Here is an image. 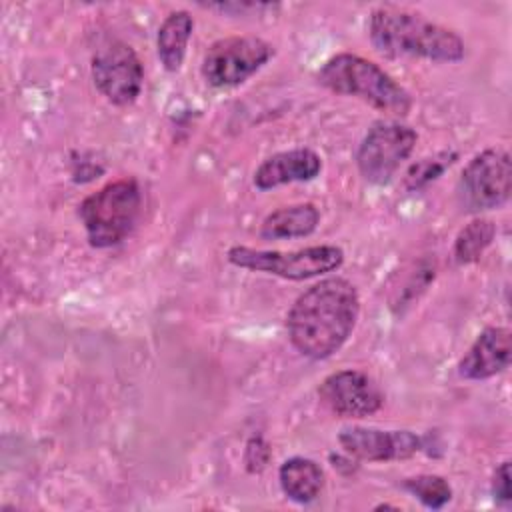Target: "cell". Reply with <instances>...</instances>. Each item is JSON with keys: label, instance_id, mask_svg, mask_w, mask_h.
<instances>
[{"label": "cell", "instance_id": "cell-19", "mask_svg": "<svg viewBox=\"0 0 512 512\" xmlns=\"http://www.w3.org/2000/svg\"><path fill=\"white\" fill-rule=\"evenodd\" d=\"M458 158L456 152H440L428 158L418 160L416 164H412L404 176V186L408 190H420L424 186H428L430 182L438 180L446 168L452 166V162Z\"/></svg>", "mask_w": 512, "mask_h": 512}, {"label": "cell", "instance_id": "cell-3", "mask_svg": "<svg viewBox=\"0 0 512 512\" xmlns=\"http://www.w3.org/2000/svg\"><path fill=\"white\" fill-rule=\"evenodd\" d=\"M316 80L334 94L360 98L390 116H406L412 108V96L402 84L376 62L352 52L328 58L316 72Z\"/></svg>", "mask_w": 512, "mask_h": 512}, {"label": "cell", "instance_id": "cell-14", "mask_svg": "<svg viewBox=\"0 0 512 512\" xmlns=\"http://www.w3.org/2000/svg\"><path fill=\"white\" fill-rule=\"evenodd\" d=\"M278 482L288 500L296 504H310L320 496L326 476L318 462L304 456H292L282 462Z\"/></svg>", "mask_w": 512, "mask_h": 512}, {"label": "cell", "instance_id": "cell-4", "mask_svg": "<svg viewBox=\"0 0 512 512\" xmlns=\"http://www.w3.org/2000/svg\"><path fill=\"white\" fill-rule=\"evenodd\" d=\"M142 208V192L134 178L108 182L78 206L80 222L92 248H112L134 230Z\"/></svg>", "mask_w": 512, "mask_h": 512}, {"label": "cell", "instance_id": "cell-11", "mask_svg": "<svg viewBox=\"0 0 512 512\" xmlns=\"http://www.w3.org/2000/svg\"><path fill=\"white\" fill-rule=\"evenodd\" d=\"M342 450L364 462H392L412 458L422 448V438L410 430H380L348 426L338 434Z\"/></svg>", "mask_w": 512, "mask_h": 512}, {"label": "cell", "instance_id": "cell-6", "mask_svg": "<svg viewBox=\"0 0 512 512\" xmlns=\"http://www.w3.org/2000/svg\"><path fill=\"white\" fill-rule=\"evenodd\" d=\"M512 190V162L504 148H486L462 170L456 192L464 212L478 214L500 208Z\"/></svg>", "mask_w": 512, "mask_h": 512}, {"label": "cell", "instance_id": "cell-16", "mask_svg": "<svg viewBox=\"0 0 512 512\" xmlns=\"http://www.w3.org/2000/svg\"><path fill=\"white\" fill-rule=\"evenodd\" d=\"M194 30V18L188 10H176L170 12L156 34V50L162 66L168 72H178L184 58H186V48L192 38Z\"/></svg>", "mask_w": 512, "mask_h": 512}, {"label": "cell", "instance_id": "cell-13", "mask_svg": "<svg viewBox=\"0 0 512 512\" xmlns=\"http://www.w3.org/2000/svg\"><path fill=\"white\" fill-rule=\"evenodd\" d=\"M322 172V158L312 148H292L282 150L266 160L254 170V186L258 190H270L292 182H310Z\"/></svg>", "mask_w": 512, "mask_h": 512}, {"label": "cell", "instance_id": "cell-5", "mask_svg": "<svg viewBox=\"0 0 512 512\" xmlns=\"http://www.w3.org/2000/svg\"><path fill=\"white\" fill-rule=\"evenodd\" d=\"M226 258L236 268L272 274L286 280H308L338 270L344 262V250L334 244H318L292 252L232 246Z\"/></svg>", "mask_w": 512, "mask_h": 512}, {"label": "cell", "instance_id": "cell-18", "mask_svg": "<svg viewBox=\"0 0 512 512\" xmlns=\"http://www.w3.org/2000/svg\"><path fill=\"white\" fill-rule=\"evenodd\" d=\"M404 490H408L422 506L430 510H440L452 500V486L446 478L438 474H418L406 478L402 482Z\"/></svg>", "mask_w": 512, "mask_h": 512}, {"label": "cell", "instance_id": "cell-17", "mask_svg": "<svg viewBox=\"0 0 512 512\" xmlns=\"http://www.w3.org/2000/svg\"><path fill=\"white\" fill-rule=\"evenodd\" d=\"M496 236V226L486 220V218H474L472 222H468L456 236L454 240V260L458 264H472L476 262L486 248L492 244Z\"/></svg>", "mask_w": 512, "mask_h": 512}, {"label": "cell", "instance_id": "cell-8", "mask_svg": "<svg viewBox=\"0 0 512 512\" xmlns=\"http://www.w3.org/2000/svg\"><path fill=\"white\" fill-rule=\"evenodd\" d=\"M272 56L274 46L258 36H226L208 46L200 70L212 88H232L254 76Z\"/></svg>", "mask_w": 512, "mask_h": 512}, {"label": "cell", "instance_id": "cell-1", "mask_svg": "<svg viewBox=\"0 0 512 512\" xmlns=\"http://www.w3.org/2000/svg\"><path fill=\"white\" fill-rule=\"evenodd\" d=\"M358 314L356 286L346 278H324L294 300L286 314V334L302 356L324 360L346 344Z\"/></svg>", "mask_w": 512, "mask_h": 512}, {"label": "cell", "instance_id": "cell-7", "mask_svg": "<svg viewBox=\"0 0 512 512\" xmlns=\"http://www.w3.org/2000/svg\"><path fill=\"white\" fill-rule=\"evenodd\" d=\"M418 134L402 122L376 120L356 150V166L360 176L376 186L388 184L404 160L414 152Z\"/></svg>", "mask_w": 512, "mask_h": 512}, {"label": "cell", "instance_id": "cell-20", "mask_svg": "<svg viewBox=\"0 0 512 512\" xmlns=\"http://www.w3.org/2000/svg\"><path fill=\"white\" fill-rule=\"evenodd\" d=\"M270 460V446L262 436H252L246 444L244 452V462L248 472H260Z\"/></svg>", "mask_w": 512, "mask_h": 512}, {"label": "cell", "instance_id": "cell-10", "mask_svg": "<svg viewBox=\"0 0 512 512\" xmlns=\"http://www.w3.org/2000/svg\"><path fill=\"white\" fill-rule=\"evenodd\" d=\"M322 404L340 418H366L384 404L378 382L362 370H338L328 374L318 386Z\"/></svg>", "mask_w": 512, "mask_h": 512}, {"label": "cell", "instance_id": "cell-21", "mask_svg": "<svg viewBox=\"0 0 512 512\" xmlns=\"http://www.w3.org/2000/svg\"><path fill=\"white\" fill-rule=\"evenodd\" d=\"M492 494H494V500L504 506H508L512 500V496H510V462L508 460H504L494 472Z\"/></svg>", "mask_w": 512, "mask_h": 512}, {"label": "cell", "instance_id": "cell-12", "mask_svg": "<svg viewBox=\"0 0 512 512\" xmlns=\"http://www.w3.org/2000/svg\"><path fill=\"white\" fill-rule=\"evenodd\" d=\"M510 332L502 326L484 328L458 362V374L466 380H488L510 364Z\"/></svg>", "mask_w": 512, "mask_h": 512}, {"label": "cell", "instance_id": "cell-2", "mask_svg": "<svg viewBox=\"0 0 512 512\" xmlns=\"http://www.w3.org/2000/svg\"><path fill=\"white\" fill-rule=\"evenodd\" d=\"M368 36L374 48L388 58L410 56L454 64L466 56V44L454 30L402 8L372 10Z\"/></svg>", "mask_w": 512, "mask_h": 512}, {"label": "cell", "instance_id": "cell-9", "mask_svg": "<svg viewBox=\"0 0 512 512\" xmlns=\"http://www.w3.org/2000/svg\"><path fill=\"white\" fill-rule=\"evenodd\" d=\"M96 90L114 106H130L144 84V68L134 48L122 40L104 42L90 64Z\"/></svg>", "mask_w": 512, "mask_h": 512}, {"label": "cell", "instance_id": "cell-15", "mask_svg": "<svg viewBox=\"0 0 512 512\" xmlns=\"http://www.w3.org/2000/svg\"><path fill=\"white\" fill-rule=\"evenodd\" d=\"M320 222V212L314 204H292L270 212L260 224L264 240H290L310 236Z\"/></svg>", "mask_w": 512, "mask_h": 512}]
</instances>
